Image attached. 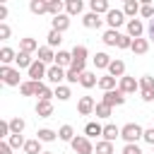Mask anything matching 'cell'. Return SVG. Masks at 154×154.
<instances>
[{
  "mask_svg": "<svg viewBox=\"0 0 154 154\" xmlns=\"http://www.w3.org/2000/svg\"><path fill=\"white\" fill-rule=\"evenodd\" d=\"M120 137L125 140V144H137V140L144 137V130H142V125H137V123H125V125L120 128Z\"/></svg>",
  "mask_w": 154,
  "mask_h": 154,
  "instance_id": "6da1fadb",
  "label": "cell"
},
{
  "mask_svg": "<svg viewBox=\"0 0 154 154\" xmlns=\"http://www.w3.org/2000/svg\"><path fill=\"white\" fill-rule=\"evenodd\" d=\"M70 147H72L75 154H94V144H91V140L87 135H75V140L70 142Z\"/></svg>",
  "mask_w": 154,
  "mask_h": 154,
  "instance_id": "7a4b0ae2",
  "label": "cell"
},
{
  "mask_svg": "<svg viewBox=\"0 0 154 154\" xmlns=\"http://www.w3.org/2000/svg\"><path fill=\"white\" fill-rule=\"evenodd\" d=\"M0 79H2L7 87H22V82H19V70H14V67H10V65H2V67H0Z\"/></svg>",
  "mask_w": 154,
  "mask_h": 154,
  "instance_id": "3957f363",
  "label": "cell"
},
{
  "mask_svg": "<svg viewBox=\"0 0 154 154\" xmlns=\"http://www.w3.org/2000/svg\"><path fill=\"white\" fill-rule=\"evenodd\" d=\"M106 24H108V29H116L118 31V26H123V24H128V19H125V12L123 10H108V14H106Z\"/></svg>",
  "mask_w": 154,
  "mask_h": 154,
  "instance_id": "277c9868",
  "label": "cell"
},
{
  "mask_svg": "<svg viewBox=\"0 0 154 154\" xmlns=\"http://www.w3.org/2000/svg\"><path fill=\"white\" fill-rule=\"evenodd\" d=\"M46 79H48L51 84L60 87L63 82H67V70H63V67H58V65H51V67H48V75H46Z\"/></svg>",
  "mask_w": 154,
  "mask_h": 154,
  "instance_id": "5b68a950",
  "label": "cell"
},
{
  "mask_svg": "<svg viewBox=\"0 0 154 154\" xmlns=\"http://www.w3.org/2000/svg\"><path fill=\"white\" fill-rule=\"evenodd\" d=\"M101 101L106 103V106H123L125 103V94L120 91V89H113V91H103V96H101Z\"/></svg>",
  "mask_w": 154,
  "mask_h": 154,
  "instance_id": "8992f818",
  "label": "cell"
},
{
  "mask_svg": "<svg viewBox=\"0 0 154 154\" xmlns=\"http://www.w3.org/2000/svg\"><path fill=\"white\" fill-rule=\"evenodd\" d=\"M118 89L128 96V94H135V91L140 89V82H137L135 77H130V75H125V77H120V79H118Z\"/></svg>",
  "mask_w": 154,
  "mask_h": 154,
  "instance_id": "52a82bcc",
  "label": "cell"
},
{
  "mask_svg": "<svg viewBox=\"0 0 154 154\" xmlns=\"http://www.w3.org/2000/svg\"><path fill=\"white\" fill-rule=\"evenodd\" d=\"M96 111V101L91 99V96H79V101H77V113L79 116H91Z\"/></svg>",
  "mask_w": 154,
  "mask_h": 154,
  "instance_id": "ba28073f",
  "label": "cell"
},
{
  "mask_svg": "<svg viewBox=\"0 0 154 154\" xmlns=\"http://www.w3.org/2000/svg\"><path fill=\"white\" fill-rule=\"evenodd\" d=\"M46 75H48V67H46V63H41V60H34V65L29 67V79H34V82H41Z\"/></svg>",
  "mask_w": 154,
  "mask_h": 154,
  "instance_id": "9c48e42d",
  "label": "cell"
},
{
  "mask_svg": "<svg viewBox=\"0 0 154 154\" xmlns=\"http://www.w3.org/2000/svg\"><path fill=\"white\" fill-rule=\"evenodd\" d=\"M128 36L130 38H142V34H144V24H142V19H128Z\"/></svg>",
  "mask_w": 154,
  "mask_h": 154,
  "instance_id": "30bf717a",
  "label": "cell"
},
{
  "mask_svg": "<svg viewBox=\"0 0 154 154\" xmlns=\"http://www.w3.org/2000/svg\"><path fill=\"white\" fill-rule=\"evenodd\" d=\"M55 65L63 67V70H70L72 67V51H58L55 53Z\"/></svg>",
  "mask_w": 154,
  "mask_h": 154,
  "instance_id": "8fae6325",
  "label": "cell"
},
{
  "mask_svg": "<svg viewBox=\"0 0 154 154\" xmlns=\"http://www.w3.org/2000/svg\"><path fill=\"white\" fill-rule=\"evenodd\" d=\"M103 22H106V19H101V17H99V14H94V12H87V14L82 17V24H84L87 29H99Z\"/></svg>",
  "mask_w": 154,
  "mask_h": 154,
  "instance_id": "7c38bea8",
  "label": "cell"
},
{
  "mask_svg": "<svg viewBox=\"0 0 154 154\" xmlns=\"http://www.w3.org/2000/svg\"><path fill=\"white\" fill-rule=\"evenodd\" d=\"M51 29H55V31H67L70 29V17L67 14H60V17H53L51 19Z\"/></svg>",
  "mask_w": 154,
  "mask_h": 154,
  "instance_id": "4fadbf2b",
  "label": "cell"
},
{
  "mask_svg": "<svg viewBox=\"0 0 154 154\" xmlns=\"http://www.w3.org/2000/svg\"><path fill=\"white\" fill-rule=\"evenodd\" d=\"M120 38H123V34H120V31H116V29H106V31H103V36H101V41H103L106 46H118V43H120Z\"/></svg>",
  "mask_w": 154,
  "mask_h": 154,
  "instance_id": "5bb4252c",
  "label": "cell"
},
{
  "mask_svg": "<svg viewBox=\"0 0 154 154\" xmlns=\"http://www.w3.org/2000/svg\"><path fill=\"white\" fill-rule=\"evenodd\" d=\"M108 75L111 77H116V79H120V77H125V63L123 60H111V65H108Z\"/></svg>",
  "mask_w": 154,
  "mask_h": 154,
  "instance_id": "9a60e30c",
  "label": "cell"
},
{
  "mask_svg": "<svg viewBox=\"0 0 154 154\" xmlns=\"http://www.w3.org/2000/svg\"><path fill=\"white\" fill-rule=\"evenodd\" d=\"M36 96H38V101H51V99L55 96V91H53L48 84H43V82H36Z\"/></svg>",
  "mask_w": 154,
  "mask_h": 154,
  "instance_id": "2e32d148",
  "label": "cell"
},
{
  "mask_svg": "<svg viewBox=\"0 0 154 154\" xmlns=\"http://www.w3.org/2000/svg\"><path fill=\"white\" fill-rule=\"evenodd\" d=\"M89 10L94 12V14H108V10H111V5H108V0H91L89 2Z\"/></svg>",
  "mask_w": 154,
  "mask_h": 154,
  "instance_id": "e0dca14e",
  "label": "cell"
},
{
  "mask_svg": "<svg viewBox=\"0 0 154 154\" xmlns=\"http://www.w3.org/2000/svg\"><path fill=\"white\" fill-rule=\"evenodd\" d=\"M140 7H142V2H137V0H125V5H123V12H125V17L135 19V17L140 14Z\"/></svg>",
  "mask_w": 154,
  "mask_h": 154,
  "instance_id": "ac0fdd59",
  "label": "cell"
},
{
  "mask_svg": "<svg viewBox=\"0 0 154 154\" xmlns=\"http://www.w3.org/2000/svg\"><path fill=\"white\" fill-rule=\"evenodd\" d=\"M106 142H116L118 137H120V128L118 125H113V123H108V125H103V135H101Z\"/></svg>",
  "mask_w": 154,
  "mask_h": 154,
  "instance_id": "d6986e66",
  "label": "cell"
},
{
  "mask_svg": "<svg viewBox=\"0 0 154 154\" xmlns=\"http://www.w3.org/2000/svg\"><path fill=\"white\" fill-rule=\"evenodd\" d=\"M36 116L38 118H51L53 116V101H38L36 103Z\"/></svg>",
  "mask_w": 154,
  "mask_h": 154,
  "instance_id": "ffe728a7",
  "label": "cell"
},
{
  "mask_svg": "<svg viewBox=\"0 0 154 154\" xmlns=\"http://www.w3.org/2000/svg\"><path fill=\"white\" fill-rule=\"evenodd\" d=\"M82 7H84L82 0H67V2H65V14H67V17H75V14L82 12Z\"/></svg>",
  "mask_w": 154,
  "mask_h": 154,
  "instance_id": "44dd1931",
  "label": "cell"
},
{
  "mask_svg": "<svg viewBox=\"0 0 154 154\" xmlns=\"http://www.w3.org/2000/svg\"><path fill=\"white\" fill-rule=\"evenodd\" d=\"M135 55H144L149 51V38H135L132 41V48H130Z\"/></svg>",
  "mask_w": 154,
  "mask_h": 154,
  "instance_id": "7402d4cb",
  "label": "cell"
},
{
  "mask_svg": "<svg viewBox=\"0 0 154 154\" xmlns=\"http://www.w3.org/2000/svg\"><path fill=\"white\" fill-rule=\"evenodd\" d=\"M79 84H82L84 89H91V87H99V77H96L94 72H89V70H87V72H84V75L79 77Z\"/></svg>",
  "mask_w": 154,
  "mask_h": 154,
  "instance_id": "603a6c76",
  "label": "cell"
},
{
  "mask_svg": "<svg viewBox=\"0 0 154 154\" xmlns=\"http://www.w3.org/2000/svg\"><path fill=\"white\" fill-rule=\"evenodd\" d=\"M12 60H17V51H12L10 46H2L0 48V63L2 65H10Z\"/></svg>",
  "mask_w": 154,
  "mask_h": 154,
  "instance_id": "cb8c5ba5",
  "label": "cell"
},
{
  "mask_svg": "<svg viewBox=\"0 0 154 154\" xmlns=\"http://www.w3.org/2000/svg\"><path fill=\"white\" fill-rule=\"evenodd\" d=\"M36 60H41V63H55V53H53V48H48V46H41L38 48V58Z\"/></svg>",
  "mask_w": 154,
  "mask_h": 154,
  "instance_id": "d4e9b609",
  "label": "cell"
},
{
  "mask_svg": "<svg viewBox=\"0 0 154 154\" xmlns=\"http://www.w3.org/2000/svg\"><path fill=\"white\" fill-rule=\"evenodd\" d=\"M87 53H89L87 46H75V48H72V65H75V63H84V65H87Z\"/></svg>",
  "mask_w": 154,
  "mask_h": 154,
  "instance_id": "484cf974",
  "label": "cell"
},
{
  "mask_svg": "<svg viewBox=\"0 0 154 154\" xmlns=\"http://www.w3.org/2000/svg\"><path fill=\"white\" fill-rule=\"evenodd\" d=\"M91 60H94V65H96L99 70H108V65H111V55H108V53H103V51H101V53H96Z\"/></svg>",
  "mask_w": 154,
  "mask_h": 154,
  "instance_id": "4316f807",
  "label": "cell"
},
{
  "mask_svg": "<svg viewBox=\"0 0 154 154\" xmlns=\"http://www.w3.org/2000/svg\"><path fill=\"white\" fill-rule=\"evenodd\" d=\"M99 89H101V91H113V89H118V87H116V77H111V75L99 77Z\"/></svg>",
  "mask_w": 154,
  "mask_h": 154,
  "instance_id": "83f0119b",
  "label": "cell"
},
{
  "mask_svg": "<svg viewBox=\"0 0 154 154\" xmlns=\"http://www.w3.org/2000/svg\"><path fill=\"white\" fill-rule=\"evenodd\" d=\"M19 51H24V53H34V51H38V43H36V38H31V36L22 38V41H19Z\"/></svg>",
  "mask_w": 154,
  "mask_h": 154,
  "instance_id": "f1b7e54d",
  "label": "cell"
},
{
  "mask_svg": "<svg viewBox=\"0 0 154 154\" xmlns=\"http://www.w3.org/2000/svg\"><path fill=\"white\" fill-rule=\"evenodd\" d=\"M84 135L91 140V137H99V135H103V125H99V123H87L84 125Z\"/></svg>",
  "mask_w": 154,
  "mask_h": 154,
  "instance_id": "f546056e",
  "label": "cell"
},
{
  "mask_svg": "<svg viewBox=\"0 0 154 154\" xmlns=\"http://www.w3.org/2000/svg\"><path fill=\"white\" fill-rule=\"evenodd\" d=\"M58 140H63V142H72L75 140V130H72V125H60V130H58Z\"/></svg>",
  "mask_w": 154,
  "mask_h": 154,
  "instance_id": "4dcf8cb0",
  "label": "cell"
},
{
  "mask_svg": "<svg viewBox=\"0 0 154 154\" xmlns=\"http://www.w3.org/2000/svg\"><path fill=\"white\" fill-rule=\"evenodd\" d=\"M29 10H31L34 14H46V12H48V2H46V0H31V2H29Z\"/></svg>",
  "mask_w": 154,
  "mask_h": 154,
  "instance_id": "1f68e13d",
  "label": "cell"
},
{
  "mask_svg": "<svg viewBox=\"0 0 154 154\" xmlns=\"http://www.w3.org/2000/svg\"><path fill=\"white\" fill-rule=\"evenodd\" d=\"M14 63H17V67H26V70L34 65L31 53H24V51H19V53H17V60H14Z\"/></svg>",
  "mask_w": 154,
  "mask_h": 154,
  "instance_id": "d6a6232c",
  "label": "cell"
},
{
  "mask_svg": "<svg viewBox=\"0 0 154 154\" xmlns=\"http://www.w3.org/2000/svg\"><path fill=\"white\" fill-rule=\"evenodd\" d=\"M63 10H65V2H60V0H48V14L60 17V14H63Z\"/></svg>",
  "mask_w": 154,
  "mask_h": 154,
  "instance_id": "836d02e7",
  "label": "cell"
},
{
  "mask_svg": "<svg viewBox=\"0 0 154 154\" xmlns=\"http://www.w3.org/2000/svg\"><path fill=\"white\" fill-rule=\"evenodd\" d=\"M46 41H48V43H46L48 48H55V46H60L63 34H60V31H55V29H51V31H48V36H46Z\"/></svg>",
  "mask_w": 154,
  "mask_h": 154,
  "instance_id": "e575fe53",
  "label": "cell"
},
{
  "mask_svg": "<svg viewBox=\"0 0 154 154\" xmlns=\"http://www.w3.org/2000/svg\"><path fill=\"white\" fill-rule=\"evenodd\" d=\"M19 91H22V96H36V82H34V79H26V82H22Z\"/></svg>",
  "mask_w": 154,
  "mask_h": 154,
  "instance_id": "d590c367",
  "label": "cell"
},
{
  "mask_svg": "<svg viewBox=\"0 0 154 154\" xmlns=\"http://www.w3.org/2000/svg\"><path fill=\"white\" fill-rule=\"evenodd\" d=\"M24 128H26V123H24V118H12L10 120V130H12V135H22L24 132Z\"/></svg>",
  "mask_w": 154,
  "mask_h": 154,
  "instance_id": "8d00e7d4",
  "label": "cell"
},
{
  "mask_svg": "<svg viewBox=\"0 0 154 154\" xmlns=\"http://www.w3.org/2000/svg\"><path fill=\"white\" fill-rule=\"evenodd\" d=\"M55 137H58V132H53L51 128H41L36 132V140H41V142H53Z\"/></svg>",
  "mask_w": 154,
  "mask_h": 154,
  "instance_id": "74e56055",
  "label": "cell"
},
{
  "mask_svg": "<svg viewBox=\"0 0 154 154\" xmlns=\"http://www.w3.org/2000/svg\"><path fill=\"white\" fill-rule=\"evenodd\" d=\"M24 152H26V154H43V152H41V140H36V137H34V140H26Z\"/></svg>",
  "mask_w": 154,
  "mask_h": 154,
  "instance_id": "f35d334b",
  "label": "cell"
},
{
  "mask_svg": "<svg viewBox=\"0 0 154 154\" xmlns=\"http://www.w3.org/2000/svg\"><path fill=\"white\" fill-rule=\"evenodd\" d=\"M140 91H154V77L152 75H142L140 77Z\"/></svg>",
  "mask_w": 154,
  "mask_h": 154,
  "instance_id": "ab89813d",
  "label": "cell"
},
{
  "mask_svg": "<svg viewBox=\"0 0 154 154\" xmlns=\"http://www.w3.org/2000/svg\"><path fill=\"white\" fill-rule=\"evenodd\" d=\"M53 91H55L58 101H67V99L72 96V91H70V87H67V84H60V87H55Z\"/></svg>",
  "mask_w": 154,
  "mask_h": 154,
  "instance_id": "60d3db41",
  "label": "cell"
},
{
  "mask_svg": "<svg viewBox=\"0 0 154 154\" xmlns=\"http://www.w3.org/2000/svg\"><path fill=\"white\" fill-rule=\"evenodd\" d=\"M94 113H96V118H111L113 108H111V106H106L103 101H99V103H96V111H94Z\"/></svg>",
  "mask_w": 154,
  "mask_h": 154,
  "instance_id": "b9f144b4",
  "label": "cell"
},
{
  "mask_svg": "<svg viewBox=\"0 0 154 154\" xmlns=\"http://www.w3.org/2000/svg\"><path fill=\"white\" fill-rule=\"evenodd\" d=\"M96 154H116L113 152V142H106V140L96 142Z\"/></svg>",
  "mask_w": 154,
  "mask_h": 154,
  "instance_id": "7bdbcfd3",
  "label": "cell"
},
{
  "mask_svg": "<svg viewBox=\"0 0 154 154\" xmlns=\"http://www.w3.org/2000/svg\"><path fill=\"white\" fill-rule=\"evenodd\" d=\"M7 142H10V147H12V149H19V147L24 149V144H26V140H24L22 135H10V140H7Z\"/></svg>",
  "mask_w": 154,
  "mask_h": 154,
  "instance_id": "ee69618b",
  "label": "cell"
},
{
  "mask_svg": "<svg viewBox=\"0 0 154 154\" xmlns=\"http://www.w3.org/2000/svg\"><path fill=\"white\" fill-rule=\"evenodd\" d=\"M140 14H142L144 19H154V5H152V2H142Z\"/></svg>",
  "mask_w": 154,
  "mask_h": 154,
  "instance_id": "f6af8a7d",
  "label": "cell"
},
{
  "mask_svg": "<svg viewBox=\"0 0 154 154\" xmlns=\"http://www.w3.org/2000/svg\"><path fill=\"white\" fill-rule=\"evenodd\" d=\"M10 135H12V130H10V120H0V137L5 140H10Z\"/></svg>",
  "mask_w": 154,
  "mask_h": 154,
  "instance_id": "bcb514c9",
  "label": "cell"
},
{
  "mask_svg": "<svg viewBox=\"0 0 154 154\" xmlns=\"http://www.w3.org/2000/svg\"><path fill=\"white\" fill-rule=\"evenodd\" d=\"M79 77H82V72H77L75 67H70V70H67V82H70V84H77V82H79Z\"/></svg>",
  "mask_w": 154,
  "mask_h": 154,
  "instance_id": "7dc6e473",
  "label": "cell"
},
{
  "mask_svg": "<svg viewBox=\"0 0 154 154\" xmlns=\"http://www.w3.org/2000/svg\"><path fill=\"white\" fill-rule=\"evenodd\" d=\"M10 34H12L10 24H5V22H2V24H0V38H2V41H7V38H10Z\"/></svg>",
  "mask_w": 154,
  "mask_h": 154,
  "instance_id": "c3c4849f",
  "label": "cell"
},
{
  "mask_svg": "<svg viewBox=\"0 0 154 154\" xmlns=\"http://www.w3.org/2000/svg\"><path fill=\"white\" fill-rule=\"evenodd\" d=\"M132 41H135V38H130L128 34H123V38H120V43H118V48H123V51H125V48H132Z\"/></svg>",
  "mask_w": 154,
  "mask_h": 154,
  "instance_id": "681fc988",
  "label": "cell"
},
{
  "mask_svg": "<svg viewBox=\"0 0 154 154\" xmlns=\"http://www.w3.org/2000/svg\"><path fill=\"white\" fill-rule=\"evenodd\" d=\"M142 140H144V142H147V144H152V147H154V125H152V128H147V130H144V137H142Z\"/></svg>",
  "mask_w": 154,
  "mask_h": 154,
  "instance_id": "f907efd6",
  "label": "cell"
},
{
  "mask_svg": "<svg viewBox=\"0 0 154 154\" xmlns=\"http://www.w3.org/2000/svg\"><path fill=\"white\" fill-rule=\"evenodd\" d=\"M120 154H142V149H140V147H137V144H125V147H123V152H120Z\"/></svg>",
  "mask_w": 154,
  "mask_h": 154,
  "instance_id": "816d5d0a",
  "label": "cell"
},
{
  "mask_svg": "<svg viewBox=\"0 0 154 154\" xmlns=\"http://www.w3.org/2000/svg\"><path fill=\"white\" fill-rule=\"evenodd\" d=\"M0 154H12V147H10V142H7V140H2V142H0Z\"/></svg>",
  "mask_w": 154,
  "mask_h": 154,
  "instance_id": "f5cc1de1",
  "label": "cell"
},
{
  "mask_svg": "<svg viewBox=\"0 0 154 154\" xmlns=\"http://www.w3.org/2000/svg\"><path fill=\"white\" fill-rule=\"evenodd\" d=\"M147 38H149V43H154V19H149V26H147Z\"/></svg>",
  "mask_w": 154,
  "mask_h": 154,
  "instance_id": "db71d44e",
  "label": "cell"
},
{
  "mask_svg": "<svg viewBox=\"0 0 154 154\" xmlns=\"http://www.w3.org/2000/svg\"><path fill=\"white\" fill-rule=\"evenodd\" d=\"M142 101H154V91H140Z\"/></svg>",
  "mask_w": 154,
  "mask_h": 154,
  "instance_id": "11a10c76",
  "label": "cell"
},
{
  "mask_svg": "<svg viewBox=\"0 0 154 154\" xmlns=\"http://www.w3.org/2000/svg\"><path fill=\"white\" fill-rule=\"evenodd\" d=\"M5 17H7V7H5V5H0V19H5Z\"/></svg>",
  "mask_w": 154,
  "mask_h": 154,
  "instance_id": "9f6ffc18",
  "label": "cell"
},
{
  "mask_svg": "<svg viewBox=\"0 0 154 154\" xmlns=\"http://www.w3.org/2000/svg\"><path fill=\"white\" fill-rule=\"evenodd\" d=\"M43 154H53V152H43Z\"/></svg>",
  "mask_w": 154,
  "mask_h": 154,
  "instance_id": "6f0895ef",
  "label": "cell"
}]
</instances>
